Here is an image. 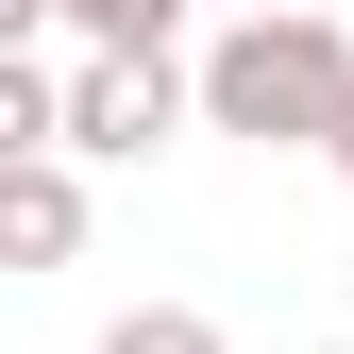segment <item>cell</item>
Here are the masks:
<instances>
[{
    "label": "cell",
    "instance_id": "5b68a950",
    "mask_svg": "<svg viewBox=\"0 0 354 354\" xmlns=\"http://www.w3.org/2000/svg\"><path fill=\"white\" fill-rule=\"evenodd\" d=\"M51 34H84V51H169L186 0H51Z\"/></svg>",
    "mask_w": 354,
    "mask_h": 354
},
{
    "label": "cell",
    "instance_id": "3957f363",
    "mask_svg": "<svg viewBox=\"0 0 354 354\" xmlns=\"http://www.w3.org/2000/svg\"><path fill=\"white\" fill-rule=\"evenodd\" d=\"M0 253H17V270H68V253H84V169L68 152H17V169H0Z\"/></svg>",
    "mask_w": 354,
    "mask_h": 354
},
{
    "label": "cell",
    "instance_id": "52a82bcc",
    "mask_svg": "<svg viewBox=\"0 0 354 354\" xmlns=\"http://www.w3.org/2000/svg\"><path fill=\"white\" fill-rule=\"evenodd\" d=\"M236 17H287V0H236Z\"/></svg>",
    "mask_w": 354,
    "mask_h": 354
},
{
    "label": "cell",
    "instance_id": "7a4b0ae2",
    "mask_svg": "<svg viewBox=\"0 0 354 354\" xmlns=\"http://www.w3.org/2000/svg\"><path fill=\"white\" fill-rule=\"evenodd\" d=\"M186 102H203V68H169V51H84V68H68V152L136 169V152L186 136Z\"/></svg>",
    "mask_w": 354,
    "mask_h": 354
},
{
    "label": "cell",
    "instance_id": "277c9868",
    "mask_svg": "<svg viewBox=\"0 0 354 354\" xmlns=\"http://www.w3.org/2000/svg\"><path fill=\"white\" fill-rule=\"evenodd\" d=\"M17 152H68V68L51 51H0V169Z\"/></svg>",
    "mask_w": 354,
    "mask_h": 354
},
{
    "label": "cell",
    "instance_id": "ba28073f",
    "mask_svg": "<svg viewBox=\"0 0 354 354\" xmlns=\"http://www.w3.org/2000/svg\"><path fill=\"white\" fill-rule=\"evenodd\" d=\"M337 186H354V136H337Z\"/></svg>",
    "mask_w": 354,
    "mask_h": 354
},
{
    "label": "cell",
    "instance_id": "9c48e42d",
    "mask_svg": "<svg viewBox=\"0 0 354 354\" xmlns=\"http://www.w3.org/2000/svg\"><path fill=\"white\" fill-rule=\"evenodd\" d=\"M337 17H354V0H337Z\"/></svg>",
    "mask_w": 354,
    "mask_h": 354
},
{
    "label": "cell",
    "instance_id": "6da1fadb",
    "mask_svg": "<svg viewBox=\"0 0 354 354\" xmlns=\"http://www.w3.org/2000/svg\"><path fill=\"white\" fill-rule=\"evenodd\" d=\"M203 118H219V136H253V152H337V136H354V17H337V0L219 17Z\"/></svg>",
    "mask_w": 354,
    "mask_h": 354
},
{
    "label": "cell",
    "instance_id": "8992f818",
    "mask_svg": "<svg viewBox=\"0 0 354 354\" xmlns=\"http://www.w3.org/2000/svg\"><path fill=\"white\" fill-rule=\"evenodd\" d=\"M102 354H219V321H203V304H118Z\"/></svg>",
    "mask_w": 354,
    "mask_h": 354
},
{
    "label": "cell",
    "instance_id": "30bf717a",
    "mask_svg": "<svg viewBox=\"0 0 354 354\" xmlns=\"http://www.w3.org/2000/svg\"><path fill=\"white\" fill-rule=\"evenodd\" d=\"M337 354H354V337H337Z\"/></svg>",
    "mask_w": 354,
    "mask_h": 354
}]
</instances>
